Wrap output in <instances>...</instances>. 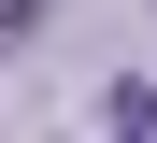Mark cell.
Listing matches in <instances>:
<instances>
[{"mask_svg": "<svg viewBox=\"0 0 157 143\" xmlns=\"http://www.w3.org/2000/svg\"><path fill=\"white\" fill-rule=\"evenodd\" d=\"M29 29H43V0H0V43H29Z\"/></svg>", "mask_w": 157, "mask_h": 143, "instance_id": "obj_1", "label": "cell"}]
</instances>
